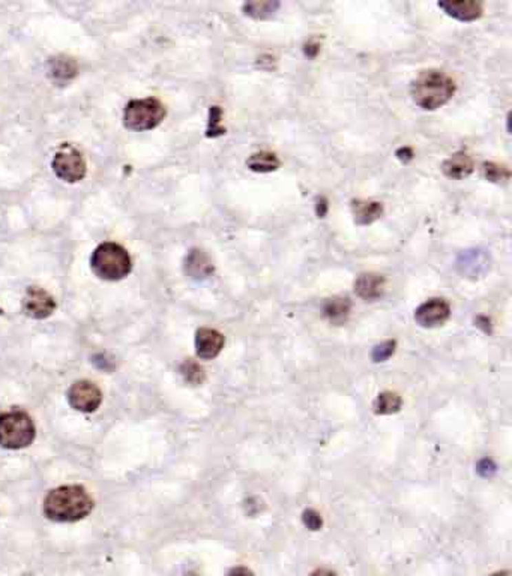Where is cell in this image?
<instances>
[{"instance_id":"cell-1","label":"cell","mask_w":512,"mask_h":576,"mask_svg":"<svg viewBox=\"0 0 512 576\" xmlns=\"http://www.w3.org/2000/svg\"><path fill=\"white\" fill-rule=\"evenodd\" d=\"M94 509V500L87 491L77 485L61 487L47 494L44 513L56 522H76L87 516Z\"/></svg>"},{"instance_id":"cell-2","label":"cell","mask_w":512,"mask_h":576,"mask_svg":"<svg viewBox=\"0 0 512 576\" xmlns=\"http://www.w3.org/2000/svg\"><path fill=\"white\" fill-rule=\"evenodd\" d=\"M413 101L424 110H437L456 93V83L442 71H423L412 81Z\"/></svg>"},{"instance_id":"cell-3","label":"cell","mask_w":512,"mask_h":576,"mask_svg":"<svg viewBox=\"0 0 512 576\" xmlns=\"http://www.w3.org/2000/svg\"><path fill=\"white\" fill-rule=\"evenodd\" d=\"M90 267L94 274L104 281H119L129 275L132 261L129 252L122 245L104 242L94 251Z\"/></svg>"},{"instance_id":"cell-4","label":"cell","mask_w":512,"mask_h":576,"mask_svg":"<svg viewBox=\"0 0 512 576\" xmlns=\"http://www.w3.org/2000/svg\"><path fill=\"white\" fill-rule=\"evenodd\" d=\"M35 440V425L24 411L14 410L0 414V446L10 450L24 449Z\"/></svg>"},{"instance_id":"cell-5","label":"cell","mask_w":512,"mask_h":576,"mask_svg":"<svg viewBox=\"0 0 512 576\" xmlns=\"http://www.w3.org/2000/svg\"><path fill=\"white\" fill-rule=\"evenodd\" d=\"M165 118V107L155 98L129 101L123 113V123L131 131H151Z\"/></svg>"},{"instance_id":"cell-6","label":"cell","mask_w":512,"mask_h":576,"mask_svg":"<svg viewBox=\"0 0 512 576\" xmlns=\"http://www.w3.org/2000/svg\"><path fill=\"white\" fill-rule=\"evenodd\" d=\"M52 167L56 176L68 184H77L86 176V162L83 155L71 144H63L56 152Z\"/></svg>"},{"instance_id":"cell-7","label":"cell","mask_w":512,"mask_h":576,"mask_svg":"<svg viewBox=\"0 0 512 576\" xmlns=\"http://www.w3.org/2000/svg\"><path fill=\"white\" fill-rule=\"evenodd\" d=\"M68 401L72 408L81 411V413H94L101 406L103 393L94 383L77 381L71 386Z\"/></svg>"},{"instance_id":"cell-8","label":"cell","mask_w":512,"mask_h":576,"mask_svg":"<svg viewBox=\"0 0 512 576\" xmlns=\"http://www.w3.org/2000/svg\"><path fill=\"white\" fill-rule=\"evenodd\" d=\"M23 309L24 314L35 320H44L50 317L56 309V302L53 300L43 288L30 287L28 288L26 294L23 299Z\"/></svg>"},{"instance_id":"cell-9","label":"cell","mask_w":512,"mask_h":576,"mask_svg":"<svg viewBox=\"0 0 512 576\" xmlns=\"http://www.w3.org/2000/svg\"><path fill=\"white\" fill-rule=\"evenodd\" d=\"M451 315L449 303L443 299H429L415 312V320L423 327L442 326Z\"/></svg>"},{"instance_id":"cell-10","label":"cell","mask_w":512,"mask_h":576,"mask_svg":"<svg viewBox=\"0 0 512 576\" xmlns=\"http://www.w3.org/2000/svg\"><path fill=\"white\" fill-rule=\"evenodd\" d=\"M490 266L489 254L482 250H467L458 255L457 267L461 275L467 278H479Z\"/></svg>"},{"instance_id":"cell-11","label":"cell","mask_w":512,"mask_h":576,"mask_svg":"<svg viewBox=\"0 0 512 576\" xmlns=\"http://www.w3.org/2000/svg\"><path fill=\"white\" fill-rule=\"evenodd\" d=\"M224 348V336L213 329H198L195 333V351L197 356L204 360L217 357Z\"/></svg>"},{"instance_id":"cell-12","label":"cell","mask_w":512,"mask_h":576,"mask_svg":"<svg viewBox=\"0 0 512 576\" xmlns=\"http://www.w3.org/2000/svg\"><path fill=\"white\" fill-rule=\"evenodd\" d=\"M440 10L448 14L449 17L458 21H473L482 15V5L473 0H462V2H439Z\"/></svg>"},{"instance_id":"cell-13","label":"cell","mask_w":512,"mask_h":576,"mask_svg":"<svg viewBox=\"0 0 512 576\" xmlns=\"http://www.w3.org/2000/svg\"><path fill=\"white\" fill-rule=\"evenodd\" d=\"M386 281L378 274H362L354 281V293L365 300L378 299L383 294Z\"/></svg>"},{"instance_id":"cell-14","label":"cell","mask_w":512,"mask_h":576,"mask_svg":"<svg viewBox=\"0 0 512 576\" xmlns=\"http://www.w3.org/2000/svg\"><path fill=\"white\" fill-rule=\"evenodd\" d=\"M184 267H185L186 275L189 278L197 279V281L209 278L213 274L212 261L209 260L208 255H206L200 250L189 251V254L186 255V258H185Z\"/></svg>"},{"instance_id":"cell-15","label":"cell","mask_w":512,"mask_h":576,"mask_svg":"<svg viewBox=\"0 0 512 576\" xmlns=\"http://www.w3.org/2000/svg\"><path fill=\"white\" fill-rule=\"evenodd\" d=\"M442 170L451 179H465L472 175L473 161L467 153L457 152L443 162Z\"/></svg>"},{"instance_id":"cell-16","label":"cell","mask_w":512,"mask_h":576,"mask_svg":"<svg viewBox=\"0 0 512 576\" xmlns=\"http://www.w3.org/2000/svg\"><path fill=\"white\" fill-rule=\"evenodd\" d=\"M352 212L356 224L370 225L383 215V206L371 200H356L352 203Z\"/></svg>"},{"instance_id":"cell-17","label":"cell","mask_w":512,"mask_h":576,"mask_svg":"<svg viewBox=\"0 0 512 576\" xmlns=\"http://www.w3.org/2000/svg\"><path fill=\"white\" fill-rule=\"evenodd\" d=\"M50 74H52V77L57 81L71 80L72 77H76L77 65L72 59H70V57H53V59L50 60Z\"/></svg>"},{"instance_id":"cell-18","label":"cell","mask_w":512,"mask_h":576,"mask_svg":"<svg viewBox=\"0 0 512 576\" xmlns=\"http://www.w3.org/2000/svg\"><path fill=\"white\" fill-rule=\"evenodd\" d=\"M246 166L251 171L255 173H270L279 167V161L274 153L260 152L251 155L250 159L246 161Z\"/></svg>"},{"instance_id":"cell-19","label":"cell","mask_w":512,"mask_h":576,"mask_svg":"<svg viewBox=\"0 0 512 576\" xmlns=\"http://www.w3.org/2000/svg\"><path fill=\"white\" fill-rule=\"evenodd\" d=\"M350 312V302L349 299L334 298L329 299L325 305V315L334 323H341L347 318Z\"/></svg>"},{"instance_id":"cell-20","label":"cell","mask_w":512,"mask_h":576,"mask_svg":"<svg viewBox=\"0 0 512 576\" xmlns=\"http://www.w3.org/2000/svg\"><path fill=\"white\" fill-rule=\"evenodd\" d=\"M401 408V398L396 393L383 392L374 401V411L377 414H392Z\"/></svg>"},{"instance_id":"cell-21","label":"cell","mask_w":512,"mask_h":576,"mask_svg":"<svg viewBox=\"0 0 512 576\" xmlns=\"http://www.w3.org/2000/svg\"><path fill=\"white\" fill-rule=\"evenodd\" d=\"M279 8L278 2H251L244 5V12L255 20H264L274 15Z\"/></svg>"},{"instance_id":"cell-22","label":"cell","mask_w":512,"mask_h":576,"mask_svg":"<svg viewBox=\"0 0 512 576\" xmlns=\"http://www.w3.org/2000/svg\"><path fill=\"white\" fill-rule=\"evenodd\" d=\"M180 373L184 375L185 380L191 384H202L204 380L203 368L194 360L184 362V365L180 366Z\"/></svg>"},{"instance_id":"cell-23","label":"cell","mask_w":512,"mask_h":576,"mask_svg":"<svg viewBox=\"0 0 512 576\" xmlns=\"http://www.w3.org/2000/svg\"><path fill=\"white\" fill-rule=\"evenodd\" d=\"M482 173H484V177L487 180H490V182H494V184L505 182V180L509 179V170L506 167L499 166V164H494V162L484 164Z\"/></svg>"},{"instance_id":"cell-24","label":"cell","mask_w":512,"mask_h":576,"mask_svg":"<svg viewBox=\"0 0 512 576\" xmlns=\"http://www.w3.org/2000/svg\"><path fill=\"white\" fill-rule=\"evenodd\" d=\"M221 110L220 107H211V120H209V126H208V137H218L226 133L224 129L220 126L221 123Z\"/></svg>"},{"instance_id":"cell-25","label":"cell","mask_w":512,"mask_h":576,"mask_svg":"<svg viewBox=\"0 0 512 576\" xmlns=\"http://www.w3.org/2000/svg\"><path fill=\"white\" fill-rule=\"evenodd\" d=\"M395 351V342L394 341H386L383 344L377 345V347L373 350V360L374 362H385L386 359H390Z\"/></svg>"},{"instance_id":"cell-26","label":"cell","mask_w":512,"mask_h":576,"mask_svg":"<svg viewBox=\"0 0 512 576\" xmlns=\"http://www.w3.org/2000/svg\"><path fill=\"white\" fill-rule=\"evenodd\" d=\"M302 520H303V524L307 525L308 529L312 530V531L320 530L321 524H323V521H321V516L316 512V510H312V509L305 510Z\"/></svg>"},{"instance_id":"cell-27","label":"cell","mask_w":512,"mask_h":576,"mask_svg":"<svg viewBox=\"0 0 512 576\" xmlns=\"http://www.w3.org/2000/svg\"><path fill=\"white\" fill-rule=\"evenodd\" d=\"M478 473L484 477H490L495 473V465L491 463L490 459H484L478 465Z\"/></svg>"},{"instance_id":"cell-28","label":"cell","mask_w":512,"mask_h":576,"mask_svg":"<svg viewBox=\"0 0 512 576\" xmlns=\"http://www.w3.org/2000/svg\"><path fill=\"white\" fill-rule=\"evenodd\" d=\"M227 576H254V573L248 567H235L227 573Z\"/></svg>"},{"instance_id":"cell-29","label":"cell","mask_w":512,"mask_h":576,"mask_svg":"<svg viewBox=\"0 0 512 576\" xmlns=\"http://www.w3.org/2000/svg\"><path fill=\"white\" fill-rule=\"evenodd\" d=\"M326 210H328V204L325 199H320V201L317 203V215L319 218H323L326 215Z\"/></svg>"},{"instance_id":"cell-30","label":"cell","mask_w":512,"mask_h":576,"mask_svg":"<svg viewBox=\"0 0 512 576\" xmlns=\"http://www.w3.org/2000/svg\"><path fill=\"white\" fill-rule=\"evenodd\" d=\"M311 576H337V575L328 569H317L311 573Z\"/></svg>"},{"instance_id":"cell-31","label":"cell","mask_w":512,"mask_h":576,"mask_svg":"<svg viewBox=\"0 0 512 576\" xmlns=\"http://www.w3.org/2000/svg\"><path fill=\"white\" fill-rule=\"evenodd\" d=\"M491 576H508V572H499V573H494Z\"/></svg>"}]
</instances>
